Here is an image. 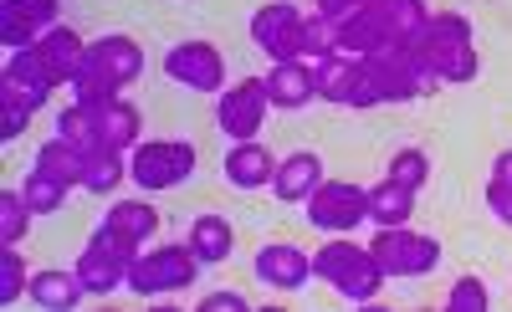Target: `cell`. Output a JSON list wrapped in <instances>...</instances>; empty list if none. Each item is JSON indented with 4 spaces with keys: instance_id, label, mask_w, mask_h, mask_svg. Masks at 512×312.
Instances as JSON below:
<instances>
[{
    "instance_id": "cell-1",
    "label": "cell",
    "mask_w": 512,
    "mask_h": 312,
    "mask_svg": "<svg viewBox=\"0 0 512 312\" xmlns=\"http://www.w3.org/2000/svg\"><path fill=\"white\" fill-rule=\"evenodd\" d=\"M195 272H200V261H195L190 241L185 246H149L128 261V287L139 297H164V292L195 287Z\"/></svg>"
},
{
    "instance_id": "cell-2",
    "label": "cell",
    "mask_w": 512,
    "mask_h": 312,
    "mask_svg": "<svg viewBox=\"0 0 512 312\" xmlns=\"http://www.w3.org/2000/svg\"><path fill=\"white\" fill-rule=\"evenodd\" d=\"M369 256L379 261L384 277H431L441 266V241L436 236H415L405 226H384L369 241Z\"/></svg>"
},
{
    "instance_id": "cell-3",
    "label": "cell",
    "mask_w": 512,
    "mask_h": 312,
    "mask_svg": "<svg viewBox=\"0 0 512 312\" xmlns=\"http://www.w3.org/2000/svg\"><path fill=\"white\" fill-rule=\"evenodd\" d=\"M128 174L139 190H175L195 174V149L185 139H144L128 154Z\"/></svg>"
},
{
    "instance_id": "cell-4",
    "label": "cell",
    "mask_w": 512,
    "mask_h": 312,
    "mask_svg": "<svg viewBox=\"0 0 512 312\" xmlns=\"http://www.w3.org/2000/svg\"><path fill=\"white\" fill-rule=\"evenodd\" d=\"M308 220L328 236H349L359 220H369V190L364 185H349V180H323L313 195H308Z\"/></svg>"
},
{
    "instance_id": "cell-5",
    "label": "cell",
    "mask_w": 512,
    "mask_h": 312,
    "mask_svg": "<svg viewBox=\"0 0 512 312\" xmlns=\"http://www.w3.org/2000/svg\"><path fill=\"white\" fill-rule=\"evenodd\" d=\"M267 108H272L267 77H241L236 87H226L221 103H216L221 133H226V139H236V144L256 139V133H262V123H267Z\"/></svg>"
},
{
    "instance_id": "cell-6",
    "label": "cell",
    "mask_w": 512,
    "mask_h": 312,
    "mask_svg": "<svg viewBox=\"0 0 512 312\" xmlns=\"http://www.w3.org/2000/svg\"><path fill=\"white\" fill-rule=\"evenodd\" d=\"M251 41L272 62H297L303 57V11H297L292 0H267V6L251 16Z\"/></svg>"
},
{
    "instance_id": "cell-7",
    "label": "cell",
    "mask_w": 512,
    "mask_h": 312,
    "mask_svg": "<svg viewBox=\"0 0 512 312\" xmlns=\"http://www.w3.org/2000/svg\"><path fill=\"white\" fill-rule=\"evenodd\" d=\"M164 72H169V82L190 87V93H221V82H226V62L210 41H180V47H169Z\"/></svg>"
},
{
    "instance_id": "cell-8",
    "label": "cell",
    "mask_w": 512,
    "mask_h": 312,
    "mask_svg": "<svg viewBox=\"0 0 512 312\" xmlns=\"http://www.w3.org/2000/svg\"><path fill=\"white\" fill-rule=\"evenodd\" d=\"M128 261H134V256L123 251V241L98 231L88 246H82V256H77V277H82V287H88L93 297H108V292H118L128 282Z\"/></svg>"
},
{
    "instance_id": "cell-9",
    "label": "cell",
    "mask_w": 512,
    "mask_h": 312,
    "mask_svg": "<svg viewBox=\"0 0 512 312\" xmlns=\"http://www.w3.org/2000/svg\"><path fill=\"white\" fill-rule=\"evenodd\" d=\"M308 72H313V87H318L323 103H338V108H379L374 93H369V82H364V62L333 52V57H323Z\"/></svg>"
},
{
    "instance_id": "cell-10",
    "label": "cell",
    "mask_w": 512,
    "mask_h": 312,
    "mask_svg": "<svg viewBox=\"0 0 512 312\" xmlns=\"http://www.w3.org/2000/svg\"><path fill=\"white\" fill-rule=\"evenodd\" d=\"M256 277H262L267 287H277V292H297L313 277V256L303 246H292V241H272V246L256 251Z\"/></svg>"
},
{
    "instance_id": "cell-11",
    "label": "cell",
    "mask_w": 512,
    "mask_h": 312,
    "mask_svg": "<svg viewBox=\"0 0 512 312\" xmlns=\"http://www.w3.org/2000/svg\"><path fill=\"white\" fill-rule=\"evenodd\" d=\"M103 231L118 236L128 256H139V251L154 241V231H159V210L144 205V200H118V205L103 215Z\"/></svg>"
},
{
    "instance_id": "cell-12",
    "label": "cell",
    "mask_w": 512,
    "mask_h": 312,
    "mask_svg": "<svg viewBox=\"0 0 512 312\" xmlns=\"http://www.w3.org/2000/svg\"><path fill=\"white\" fill-rule=\"evenodd\" d=\"M379 47H390V31H384V21L374 16V6L364 0V6H354L344 21H338V57H354V62H364V57H374Z\"/></svg>"
},
{
    "instance_id": "cell-13",
    "label": "cell",
    "mask_w": 512,
    "mask_h": 312,
    "mask_svg": "<svg viewBox=\"0 0 512 312\" xmlns=\"http://www.w3.org/2000/svg\"><path fill=\"white\" fill-rule=\"evenodd\" d=\"M88 62H93L103 77H113L118 87H128V82L144 77V52H139V41H128V36L88 41Z\"/></svg>"
},
{
    "instance_id": "cell-14",
    "label": "cell",
    "mask_w": 512,
    "mask_h": 312,
    "mask_svg": "<svg viewBox=\"0 0 512 312\" xmlns=\"http://www.w3.org/2000/svg\"><path fill=\"white\" fill-rule=\"evenodd\" d=\"M36 57L47 62L52 82H72V77H77V67H82V57H88V41H82L72 26H52V31H41Z\"/></svg>"
},
{
    "instance_id": "cell-15",
    "label": "cell",
    "mask_w": 512,
    "mask_h": 312,
    "mask_svg": "<svg viewBox=\"0 0 512 312\" xmlns=\"http://www.w3.org/2000/svg\"><path fill=\"white\" fill-rule=\"evenodd\" d=\"M277 164H282V159H272L267 144L246 139V144H236V149L226 154V180H231L236 190H262V185L277 180Z\"/></svg>"
},
{
    "instance_id": "cell-16",
    "label": "cell",
    "mask_w": 512,
    "mask_h": 312,
    "mask_svg": "<svg viewBox=\"0 0 512 312\" xmlns=\"http://www.w3.org/2000/svg\"><path fill=\"white\" fill-rule=\"evenodd\" d=\"M410 47H415L425 62H436V57L451 52V47H472V21H466L461 11H436L431 21H425V31L410 41Z\"/></svg>"
},
{
    "instance_id": "cell-17",
    "label": "cell",
    "mask_w": 512,
    "mask_h": 312,
    "mask_svg": "<svg viewBox=\"0 0 512 312\" xmlns=\"http://www.w3.org/2000/svg\"><path fill=\"white\" fill-rule=\"evenodd\" d=\"M323 185V159L318 154H292V159H282L277 164V180H272V190L287 200V205H308V195Z\"/></svg>"
},
{
    "instance_id": "cell-18",
    "label": "cell",
    "mask_w": 512,
    "mask_h": 312,
    "mask_svg": "<svg viewBox=\"0 0 512 312\" xmlns=\"http://www.w3.org/2000/svg\"><path fill=\"white\" fill-rule=\"evenodd\" d=\"M267 98L272 108H308L318 98V87H313V72L303 62H277L267 72Z\"/></svg>"
},
{
    "instance_id": "cell-19",
    "label": "cell",
    "mask_w": 512,
    "mask_h": 312,
    "mask_svg": "<svg viewBox=\"0 0 512 312\" xmlns=\"http://www.w3.org/2000/svg\"><path fill=\"white\" fill-rule=\"evenodd\" d=\"M82 292H88V287H82V277H77V266H72V272H57V266H52V272H36L31 277V302L36 307H47V312H67V307H77L82 302Z\"/></svg>"
},
{
    "instance_id": "cell-20",
    "label": "cell",
    "mask_w": 512,
    "mask_h": 312,
    "mask_svg": "<svg viewBox=\"0 0 512 312\" xmlns=\"http://www.w3.org/2000/svg\"><path fill=\"white\" fill-rule=\"evenodd\" d=\"M98 133H103V144L108 149H123V154H134L139 144H144V118H139V108L134 103H108L103 113H98Z\"/></svg>"
},
{
    "instance_id": "cell-21",
    "label": "cell",
    "mask_w": 512,
    "mask_h": 312,
    "mask_svg": "<svg viewBox=\"0 0 512 312\" xmlns=\"http://www.w3.org/2000/svg\"><path fill=\"white\" fill-rule=\"evenodd\" d=\"M123 174H128V164H123V149H108V144H98L88 159H82V185H77V190H88V195H113V190L123 185Z\"/></svg>"
},
{
    "instance_id": "cell-22",
    "label": "cell",
    "mask_w": 512,
    "mask_h": 312,
    "mask_svg": "<svg viewBox=\"0 0 512 312\" xmlns=\"http://www.w3.org/2000/svg\"><path fill=\"white\" fill-rule=\"evenodd\" d=\"M374 16L384 21V31H390V41H415L425 31V21H431V11H425V0H369Z\"/></svg>"
},
{
    "instance_id": "cell-23",
    "label": "cell",
    "mask_w": 512,
    "mask_h": 312,
    "mask_svg": "<svg viewBox=\"0 0 512 312\" xmlns=\"http://www.w3.org/2000/svg\"><path fill=\"white\" fill-rule=\"evenodd\" d=\"M415 215V190L395 185V180H379L369 190V220L384 231V226H405V220Z\"/></svg>"
},
{
    "instance_id": "cell-24",
    "label": "cell",
    "mask_w": 512,
    "mask_h": 312,
    "mask_svg": "<svg viewBox=\"0 0 512 312\" xmlns=\"http://www.w3.org/2000/svg\"><path fill=\"white\" fill-rule=\"evenodd\" d=\"M185 241H190V251H195L200 266H221L231 256V226H226L221 215H200Z\"/></svg>"
},
{
    "instance_id": "cell-25",
    "label": "cell",
    "mask_w": 512,
    "mask_h": 312,
    "mask_svg": "<svg viewBox=\"0 0 512 312\" xmlns=\"http://www.w3.org/2000/svg\"><path fill=\"white\" fill-rule=\"evenodd\" d=\"M82 159H88V154H82L77 144H67V139H57V133H52V144H41L36 149V169L41 174H52V180H62V185H82Z\"/></svg>"
},
{
    "instance_id": "cell-26",
    "label": "cell",
    "mask_w": 512,
    "mask_h": 312,
    "mask_svg": "<svg viewBox=\"0 0 512 312\" xmlns=\"http://www.w3.org/2000/svg\"><path fill=\"white\" fill-rule=\"evenodd\" d=\"M57 139L77 144L82 154H93V149L103 144V133H98V113L77 108V103H67V108H62V118H57Z\"/></svg>"
},
{
    "instance_id": "cell-27",
    "label": "cell",
    "mask_w": 512,
    "mask_h": 312,
    "mask_svg": "<svg viewBox=\"0 0 512 312\" xmlns=\"http://www.w3.org/2000/svg\"><path fill=\"white\" fill-rule=\"evenodd\" d=\"M21 195H26V205H31L36 215H52V210H62V205H67L72 185L52 180V174H41V169H31V174H26V185H21Z\"/></svg>"
},
{
    "instance_id": "cell-28",
    "label": "cell",
    "mask_w": 512,
    "mask_h": 312,
    "mask_svg": "<svg viewBox=\"0 0 512 312\" xmlns=\"http://www.w3.org/2000/svg\"><path fill=\"white\" fill-rule=\"evenodd\" d=\"M31 215H36V210L26 205L21 190H0V246H21Z\"/></svg>"
},
{
    "instance_id": "cell-29",
    "label": "cell",
    "mask_w": 512,
    "mask_h": 312,
    "mask_svg": "<svg viewBox=\"0 0 512 312\" xmlns=\"http://www.w3.org/2000/svg\"><path fill=\"white\" fill-rule=\"evenodd\" d=\"M31 277H36V272H26L21 246H0V302L16 307L21 292H31Z\"/></svg>"
},
{
    "instance_id": "cell-30",
    "label": "cell",
    "mask_w": 512,
    "mask_h": 312,
    "mask_svg": "<svg viewBox=\"0 0 512 312\" xmlns=\"http://www.w3.org/2000/svg\"><path fill=\"white\" fill-rule=\"evenodd\" d=\"M384 180H395L405 190H420L425 180H431V154H425V149H400L390 159V174H384Z\"/></svg>"
},
{
    "instance_id": "cell-31",
    "label": "cell",
    "mask_w": 512,
    "mask_h": 312,
    "mask_svg": "<svg viewBox=\"0 0 512 312\" xmlns=\"http://www.w3.org/2000/svg\"><path fill=\"white\" fill-rule=\"evenodd\" d=\"M0 16H16L31 31H52L57 16H62V6H57V0H0Z\"/></svg>"
},
{
    "instance_id": "cell-32",
    "label": "cell",
    "mask_w": 512,
    "mask_h": 312,
    "mask_svg": "<svg viewBox=\"0 0 512 312\" xmlns=\"http://www.w3.org/2000/svg\"><path fill=\"white\" fill-rule=\"evenodd\" d=\"M431 67H436V77H441V87H446V82H472L482 62H477V47H451V52H441Z\"/></svg>"
},
{
    "instance_id": "cell-33",
    "label": "cell",
    "mask_w": 512,
    "mask_h": 312,
    "mask_svg": "<svg viewBox=\"0 0 512 312\" xmlns=\"http://www.w3.org/2000/svg\"><path fill=\"white\" fill-rule=\"evenodd\" d=\"M446 312H487V287L477 277H461L451 292H446Z\"/></svg>"
},
{
    "instance_id": "cell-34",
    "label": "cell",
    "mask_w": 512,
    "mask_h": 312,
    "mask_svg": "<svg viewBox=\"0 0 512 312\" xmlns=\"http://www.w3.org/2000/svg\"><path fill=\"white\" fill-rule=\"evenodd\" d=\"M26 128H31V108H21V103H6V98H0V139H21Z\"/></svg>"
},
{
    "instance_id": "cell-35",
    "label": "cell",
    "mask_w": 512,
    "mask_h": 312,
    "mask_svg": "<svg viewBox=\"0 0 512 312\" xmlns=\"http://www.w3.org/2000/svg\"><path fill=\"white\" fill-rule=\"evenodd\" d=\"M487 210H492L497 226H507V231H512V185L492 180V185H487Z\"/></svg>"
},
{
    "instance_id": "cell-36",
    "label": "cell",
    "mask_w": 512,
    "mask_h": 312,
    "mask_svg": "<svg viewBox=\"0 0 512 312\" xmlns=\"http://www.w3.org/2000/svg\"><path fill=\"white\" fill-rule=\"evenodd\" d=\"M200 312H246V297L241 292H210V297H200Z\"/></svg>"
},
{
    "instance_id": "cell-37",
    "label": "cell",
    "mask_w": 512,
    "mask_h": 312,
    "mask_svg": "<svg viewBox=\"0 0 512 312\" xmlns=\"http://www.w3.org/2000/svg\"><path fill=\"white\" fill-rule=\"evenodd\" d=\"M354 6H364V0H318V16H328V21H344Z\"/></svg>"
},
{
    "instance_id": "cell-38",
    "label": "cell",
    "mask_w": 512,
    "mask_h": 312,
    "mask_svg": "<svg viewBox=\"0 0 512 312\" xmlns=\"http://www.w3.org/2000/svg\"><path fill=\"white\" fill-rule=\"evenodd\" d=\"M492 180L512 185V149H507V154H497V164H492Z\"/></svg>"
}]
</instances>
